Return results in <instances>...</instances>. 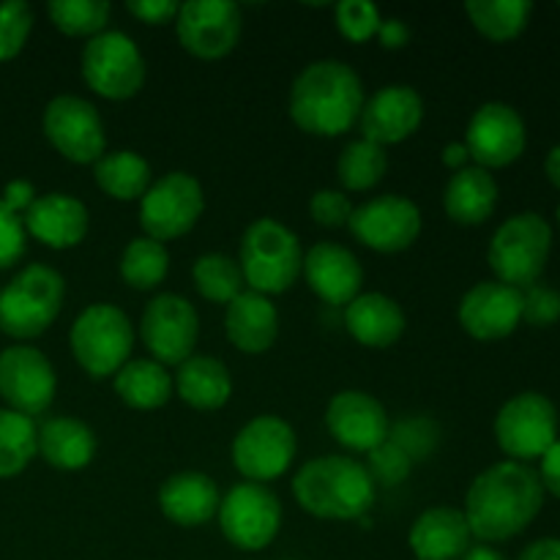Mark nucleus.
Here are the masks:
<instances>
[{"mask_svg":"<svg viewBox=\"0 0 560 560\" xmlns=\"http://www.w3.org/2000/svg\"><path fill=\"white\" fill-rule=\"evenodd\" d=\"M334 20H337V31L348 42L364 44L377 36V27H381L383 16L377 11V5L370 3V0H342L334 9Z\"/></svg>","mask_w":560,"mask_h":560,"instance_id":"obj_40","label":"nucleus"},{"mask_svg":"<svg viewBox=\"0 0 560 560\" xmlns=\"http://www.w3.org/2000/svg\"><path fill=\"white\" fill-rule=\"evenodd\" d=\"M552 249V230L539 213H517L495 230L490 241L492 273L514 290H528L545 273Z\"/></svg>","mask_w":560,"mask_h":560,"instance_id":"obj_5","label":"nucleus"},{"mask_svg":"<svg viewBox=\"0 0 560 560\" xmlns=\"http://www.w3.org/2000/svg\"><path fill=\"white\" fill-rule=\"evenodd\" d=\"M295 448L299 441L288 421L279 416H257L235 435L233 465L246 481L262 485L288 474L295 459Z\"/></svg>","mask_w":560,"mask_h":560,"instance_id":"obj_12","label":"nucleus"},{"mask_svg":"<svg viewBox=\"0 0 560 560\" xmlns=\"http://www.w3.org/2000/svg\"><path fill=\"white\" fill-rule=\"evenodd\" d=\"M558 224H560V206H558Z\"/></svg>","mask_w":560,"mask_h":560,"instance_id":"obj_54","label":"nucleus"},{"mask_svg":"<svg viewBox=\"0 0 560 560\" xmlns=\"http://www.w3.org/2000/svg\"><path fill=\"white\" fill-rule=\"evenodd\" d=\"M539 479H541V487H545V490H550L552 495L560 501V438L552 443L550 452L541 457Z\"/></svg>","mask_w":560,"mask_h":560,"instance_id":"obj_49","label":"nucleus"},{"mask_svg":"<svg viewBox=\"0 0 560 560\" xmlns=\"http://www.w3.org/2000/svg\"><path fill=\"white\" fill-rule=\"evenodd\" d=\"M36 197L38 195H36V189H33L31 180L16 178V180H11V184H5L0 202H3L11 213H16V217H25V211L33 206V200H36Z\"/></svg>","mask_w":560,"mask_h":560,"instance_id":"obj_47","label":"nucleus"},{"mask_svg":"<svg viewBox=\"0 0 560 560\" xmlns=\"http://www.w3.org/2000/svg\"><path fill=\"white\" fill-rule=\"evenodd\" d=\"M244 282L252 293L279 295L288 293L304 271V252L290 228L277 219H257L241 238L238 257Z\"/></svg>","mask_w":560,"mask_h":560,"instance_id":"obj_4","label":"nucleus"},{"mask_svg":"<svg viewBox=\"0 0 560 560\" xmlns=\"http://www.w3.org/2000/svg\"><path fill=\"white\" fill-rule=\"evenodd\" d=\"M33 31V11L22 0H9L0 5V63L16 58L25 49Z\"/></svg>","mask_w":560,"mask_h":560,"instance_id":"obj_41","label":"nucleus"},{"mask_svg":"<svg viewBox=\"0 0 560 560\" xmlns=\"http://www.w3.org/2000/svg\"><path fill=\"white\" fill-rule=\"evenodd\" d=\"M113 386L120 402H126L135 410L164 408L175 392L167 366H162L153 359H137L120 366L118 375L113 377Z\"/></svg>","mask_w":560,"mask_h":560,"instance_id":"obj_31","label":"nucleus"},{"mask_svg":"<svg viewBox=\"0 0 560 560\" xmlns=\"http://www.w3.org/2000/svg\"><path fill=\"white\" fill-rule=\"evenodd\" d=\"M206 211V195L195 175L167 173L153 180L140 200V224L148 238L175 241L189 233Z\"/></svg>","mask_w":560,"mask_h":560,"instance_id":"obj_10","label":"nucleus"},{"mask_svg":"<svg viewBox=\"0 0 560 560\" xmlns=\"http://www.w3.org/2000/svg\"><path fill=\"white\" fill-rule=\"evenodd\" d=\"M545 173H547V178H550V184L556 186V189H560V145L550 148V153H547Z\"/></svg>","mask_w":560,"mask_h":560,"instance_id":"obj_52","label":"nucleus"},{"mask_svg":"<svg viewBox=\"0 0 560 560\" xmlns=\"http://www.w3.org/2000/svg\"><path fill=\"white\" fill-rule=\"evenodd\" d=\"M377 42H381V47L386 49H402L405 44L410 42V27L405 25L399 16H388V20L381 22V27H377Z\"/></svg>","mask_w":560,"mask_h":560,"instance_id":"obj_48","label":"nucleus"},{"mask_svg":"<svg viewBox=\"0 0 560 560\" xmlns=\"http://www.w3.org/2000/svg\"><path fill=\"white\" fill-rule=\"evenodd\" d=\"M495 441L512 463L541 459L558 441V410L545 394L523 392L495 416Z\"/></svg>","mask_w":560,"mask_h":560,"instance_id":"obj_9","label":"nucleus"},{"mask_svg":"<svg viewBox=\"0 0 560 560\" xmlns=\"http://www.w3.org/2000/svg\"><path fill=\"white\" fill-rule=\"evenodd\" d=\"M180 47L200 60H219L238 47L241 9L228 0H189L175 16Z\"/></svg>","mask_w":560,"mask_h":560,"instance_id":"obj_16","label":"nucleus"},{"mask_svg":"<svg viewBox=\"0 0 560 560\" xmlns=\"http://www.w3.org/2000/svg\"><path fill=\"white\" fill-rule=\"evenodd\" d=\"M38 454V427L31 416L0 408V479L22 474Z\"/></svg>","mask_w":560,"mask_h":560,"instance_id":"obj_34","label":"nucleus"},{"mask_svg":"<svg viewBox=\"0 0 560 560\" xmlns=\"http://www.w3.org/2000/svg\"><path fill=\"white\" fill-rule=\"evenodd\" d=\"M93 178L96 186L109 195L113 200L129 202L142 200L148 189H151V164L135 151H113L104 153L96 164H93Z\"/></svg>","mask_w":560,"mask_h":560,"instance_id":"obj_32","label":"nucleus"},{"mask_svg":"<svg viewBox=\"0 0 560 560\" xmlns=\"http://www.w3.org/2000/svg\"><path fill=\"white\" fill-rule=\"evenodd\" d=\"M66 299V284L55 268L27 266L0 290V328L14 339L42 337Z\"/></svg>","mask_w":560,"mask_h":560,"instance_id":"obj_6","label":"nucleus"},{"mask_svg":"<svg viewBox=\"0 0 560 560\" xmlns=\"http://www.w3.org/2000/svg\"><path fill=\"white\" fill-rule=\"evenodd\" d=\"M388 441L410 457V463H421L430 457L441 443V427L430 416H408L388 430Z\"/></svg>","mask_w":560,"mask_h":560,"instance_id":"obj_39","label":"nucleus"},{"mask_svg":"<svg viewBox=\"0 0 560 560\" xmlns=\"http://www.w3.org/2000/svg\"><path fill=\"white\" fill-rule=\"evenodd\" d=\"M77 364L91 377H115L129 364L135 348V328L115 304H91L74 320L69 334Z\"/></svg>","mask_w":560,"mask_h":560,"instance_id":"obj_7","label":"nucleus"},{"mask_svg":"<svg viewBox=\"0 0 560 560\" xmlns=\"http://www.w3.org/2000/svg\"><path fill=\"white\" fill-rule=\"evenodd\" d=\"M421 120H424V102L419 91L410 85H386L366 98L359 126L364 140L386 148L413 137Z\"/></svg>","mask_w":560,"mask_h":560,"instance_id":"obj_21","label":"nucleus"},{"mask_svg":"<svg viewBox=\"0 0 560 560\" xmlns=\"http://www.w3.org/2000/svg\"><path fill=\"white\" fill-rule=\"evenodd\" d=\"M25 224L22 217L11 213L9 208L0 202V271L11 268L22 255H25Z\"/></svg>","mask_w":560,"mask_h":560,"instance_id":"obj_45","label":"nucleus"},{"mask_svg":"<svg viewBox=\"0 0 560 560\" xmlns=\"http://www.w3.org/2000/svg\"><path fill=\"white\" fill-rule=\"evenodd\" d=\"M517 560H560V539H539L525 547Z\"/></svg>","mask_w":560,"mask_h":560,"instance_id":"obj_50","label":"nucleus"},{"mask_svg":"<svg viewBox=\"0 0 560 560\" xmlns=\"http://www.w3.org/2000/svg\"><path fill=\"white\" fill-rule=\"evenodd\" d=\"M22 224L25 233L49 249H71L88 235V208L77 197L49 191L33 200L22 217Z\"/></svg>","mask_w":560,"mask_h":560,"instance_id":"obj_23","label":"nucleus"},{"mask_svg":"<svg viewBox=\"0 0 560 560\" xmlns=\"http://www.w3.org/2000/svg\"><path fill=\"white\" fill-rule=\"evenodd\" d=\"M304 279L317 299L331 306H348L361 295L364 268L359 257L339 244H315L304 255Z\"/></svg>","mask_w":560,"mask_h":560,"instance_id":"obj_22","label":"nucleus"},{"mask_svg":"<svg viewBox=\"0 0 560 560\" xmlns=\"http://www.w3.org/2000/svg\"><path fill=\"white\" fill-rule=\"evenodd\" d=\"M405 312L383 293H361L345 306V328L364 348H392L405 334Z\"/></svg>","mask_w":560,"mask_h":560,"instance_id":"obj_27","label":"nucleus"},{"mask_svg":"<svg viewBox=\"0 0 560 560\" xmlns=\"http://www.w3.org/2000/svg\"><path fill=\"white\" fill-rule=\"evenodd\" d=\"M85 85L109 102L137 96L145 85V58L135 38L120 31H104L85 44L80 58Z\"/></svg>","mask_w":560,"mask_h":560,"instance_id":"obj_8","label":"nucleus"},{"mask_svg":"<svg viewBox=\"0 0 560 560\" xmlns=\"http://www.w3.org/2000/svg\"><path fill=\"white\" fill-rule=\"evenodd\" d=\"M175 392L189 408L219 410L233 397V375L211 355H191L178 366L173 381Z\"/></svg>","mask_w":560,"mask_h":560,"instance_id":"obj_29","label":"nucleus"},{"mask_svg":"<svg viewBox=\"0 0 560 560\" xmlns=\"http://www.w3.org/2000/svg\"><path fill=\"white\" fill-rule=\"evenodd\" d=\"M463 560H506V556H501V552L492 550V547L479 545V547H470V550L463 556Z\"/></svg>","mask_w":560,"mask_h":560,"instance_id":"obj_53","label":"nucleus"},{"mask_svg":"<svg viewBox=\"0 0 560 560\" xmlns=\"http://www.w3.org/2000/svg\"><path fill=\"white\" fill-rule=\"evenodd\" d=\"M310 213L315 219V224L328 230L345 228L353 217V202L345 197V191L339 189H320L312 195L310 200Z\"/></svg>","mask_w":560,"mask_h":560,"instance_id":"obj_44","label":"nucleus"},{"mask_svg":"<svg viewBox=\"0 0 560 560\" xmlns=\"http://www.w3.org/2000/svg\"><path fill=\"white\" fill-rule=\"evenodd\" d=\"M523 320L534 328L556 326L560 320V293L547 284H534L523 293Z\"/></svg>","mask_w":560,"mask_h":560,"instance_id":"obj_43","label":"nucleus"},{"mask_svg":"<svg viewBox=\"0 0 560 560\" xmlns=\"http://www.w3.org/2000/svg\"><path fill=\"white\" fill-rule=\"evenodd\" d=\"M468 20L476 31L495 44L514 42L528 27L534 5L528 0H470L465 3Z\"/></svg>","mask_w":560,"mask_h":560,"instance_id":"obj_33","label":"nucleus"},{"mask_svg":"<svg viewBox=\"0 0 560 560\" xmlns=\"http://www.w3.org/2000/svg\"><path fill=\"white\" fill-rule=\"evenodd\" d=\"M468 520L448 506L430 509L413 523L408 545L419 560H457L470 550Z\"/></svg>","mask_w":560,"mask_h":560,"instance_id":"obj_26","label":"nucleus"},{"mask_svg":"<svg viewBox=\"0 0 560 560\" xmlns=\"http://www.w3.org/2000/svg\"><path fill=\"white\" fill-rule=\"evenodd\" d=\"M217 517L230 545L257 552L277 539L282 528V503L268 487L244 481L222 498Z\"/></svg>","mask_w":560,"mask_h":560,"instance_id":"obj_11","label":"nucleus"},{"mask_svg":"<svg viewBox=\"0 0 560 560\" xmlns=\"http://www.w3.org/2000/svg\"><path fill=\"white\" fill-rule=\"evenodd\" d=\"M388 170L386 148L370 140H353L345 145L337 162V178L348 191H366L383 180Z\"/></svg>","mask_w":560,"mask_h":560,"instance_id":"obj_35","label":"nucleus"},{"mask_svg":"<svg viewBox=\"0 0 560 560\" xmlns=\"http://www.w3.org/2000/svg\"><path fill=\"white\" fill-rule=\"evenodd\" d=\"M545 506L539 474L523 463H498L479 474L465 495V520L485 545L509 541L523 534Z\"/></svg>","mask_w":560,"mask_h":560,"instance_id":"obj_1","label":"nucleus"},{"mask_svg":"<svg viewBox=\"0 0 560 560\" xmlns=\"http://www.w3.org/2000/svg\"><path fill=\"white\" fill-rule=\"evenodd\" d=\"M293 495L312 517L359 520L375 503V481L355 459L328 454L301 465L293 479Z\"/></svg>","mask_w":560,"mask_h":560,"instance_id":"obj_3","label":"nucleus"},{"mask_svg":"<svg viewBox=\"0 0 560 560\" xmlns=\"http://www.w3.org/2000/svg\"><path fill=\"white\" fill-rule=\"evenodd\" d=\"M109 3L104 0H52L47 14L60 33L71 38H88L104 33L109 22Z\"/></svg>","mask_w":560,"mask_h":560,"instance_id":"obj_38","label":"nucleus"},{"mask_svg":"<svg viewBox=\"0 0 560 560\" xmlns=\"http://www.w3.org/2000/svg\"><path fill=\"white\" fill-rule=\"evenodd\" d=\"M326 427L334 441L348 452L370 454L388 441V421L386 408L366 392H339L326 408Z\"/></svg>","mask_w":560,"mask_h":560,"instance_id":"obj_19","label":"nucleus"},{"mask_svg":"<svg viewBox=\"0 0 560 560\" xmlns=\"http://www.w3.org/2000/svg\"><path fill=\"white\" fill-rule=\"evenodd\" d=\"M219 487L211 476L186 470V474L170 476L159 490V509L170 523L180 528H200L211 523L219 514Z\"/></svg>","mask_w":560,"mask_h":560,"instance_id":"obj_24","label":"nucleus"},{"mask_svg":"<svg viewBox=\"0 0 560 560\" xmlns=\"http://www.w3.org/2000/svg\"><path fill=\"white\" fill-rule=\"evenodd\" d=\"M58 377L47 355L27 345L0 353V399L22 416H42L52 405Z\"/></svg>","mask_w":560,"mask_h":560,"instance_id":"obj_17","label":"nucleus"},{"mask_svg":"<svg viewBox=\"0 0 560 560\" xmlns=\"http://www.w3.org/2000/svg\"><path fill=\"white\" fill-rule=\"evenodd\" d=\"M470 159L468 148H465V142H448L446 148H443V164H446L448 170H465V162Z\"/></svg>","mask_w":560,"mask_h":560,"instance_id":"obj_51","label":"nucleus"},{"mask_svg":"<svg viewBox=\"0 0 560 560\" xmlns=\"http://www.w3.org/2000/svg\"><path fill=\"white\" fill-rule=\"evenodd\" d=\"M191 279H195L197 293L213 304H230L244 293V273L241 266L230 255L222 252H208V255L197 257L195 268H191Z\"/></svg>","mask_w":560,"mask_h":560,"instance_id":"obj_36","label":"nucleus"},{"mask_svg":"<svg viewBox=\"0 0 560 560\" xmlns=\"http://www.w3.org/2000/svg\"><path fill=\"white\" fill-rule=\"evenodd\" d=\"M523 320V290L509 284L479 282L459 301V326L479 342H495L517 331Z\"/></svg>","mask_w":560,"mask_h":560,"instance_id":"obj_20","label":"nucleus"},{"mask_svg":"<svg viewBox=\"0 0 560 560\" xmlns=\"http://www.w3.org/2000/svg\"><path fill=\"white\" fill-rule=\"evenodd\" d=\"M364 468H366V474L372 476V481H375V485L397 487L408 479L413 463H410L408 454L399 452L392 441H386L383 446H377L375 452H370V459H366Z\"/></svg>","mask_w":560,"mask_h":560,"instance_id":"obj_42","label":"nucleus"},{"mask_svg":"<svg viewBox=\"0 0 560 560\" xmlns=\"http://www.w3.org/2000/svg\"><path fill=\"white\" fill-rule=\"evenodd\" d=\"M0 290H3V288H0Z\"/></svg>","mask_w":560,"mask_h":560,"instance_id":"obj_55","label":"nucleus"},{"mask_svg":"<svg viewBox=\"0 0 560 560\" xmlns=\"http://www.w3.org/2000/svg\"><path fill=\"white\" fill-rule=\"evenodd\" d=\"M361 77L345 60H315L290 91V118L315 137H339L353 129L364 109Z\"/></svg>","mask_w":560,"mask_h":560,"instance_id":"obj_2","label":"nucleus"},{"mask_svg":"<svg viewBox=\"0 0 560 560\" xmlns=\"http://www.w3.org/2000/svg\"><path fill=\"white\" fill-rule=\"evenodd\" d=\"M170 255L164 244L148 238H135L120 255V277L135 290H153L167 279Z\"/></svg>","mask_w":560,"mask_h":560,"instance_id":"obj_37","label":"nucleus"},{"mask_svg":"<svg viewBox=\"0 0 560 560\" xmlns=\"http://www.w3.org/2000/svg\"><path fill=\"white\" fill-rule=\"evenodd\" d=\"M224 331L228 339L246 355H260L271 350L279 337V315L271 299L260 293L244 290L238 299L228 304L224 315Z\"/></svg>","mask_w":560,"mask_h":560,"instance_id":"obj_25","label":"nucleus"},{"mask_svg":"<svg viewBox=\"0 0 560 560\" xmlns=\"http://www.w3.org/2000/svg\"><path fill=\"white\" fill-rule=\"evenodd\" d=\"M178 3H173V0H131V3H126V11H129L131 16H137L140 22H145V25H170V22H175V16H178Z\"/></svg>","mask_w":560,"mask_h":560,"instance_id":"obj_46","label":"nucleus"},{"mask_svg":"<svg viewBox=\"0 0 560 560\" xmlns=\"http://www.w3.org/2000/svg\"><path fill=\"white\" fill-rule=\"evenodd\" d=\"M140 337L151 350L153 361L162 366H180L195 355L200 317L184 295L162 293L142 312Z\"/></svg>","mask_w":560,"mask_h":560,"instance_id":"obj_14","label":"nucleus"},{"mask_svg":"<svg viewBox=\"0 0 560 560\" xmlns=\"http://www.w3.org/2000/svg\"><path fill=\"white\" fill-rule=\"evenodd\" d=\"M44 135L49 145L74 164H96L107 148L104 120L91 102L80 96H55L44 109Z\"/></svg>","mask_w":560,"mask_h":560,"instance_id":"obj_13","label":"nucleus"},{"mask_svg":"<svg viewBox=\"0 0 560 560\" xmlns=\"http://www.w3.org/2000/svg\"><path fill=\"white\" fill-rule=\"evenodd\" d=\"M38 454L58 470H82L96 457V435L71 416H55L38 427Z\"/></svg>","mask_w":560,"mask_h":560,"instance_id":"obj_28","label":"nucleus"},{"mask_svg":"<svg viewBox=\"0 0 560 560\" xmlns=\"http://www.w3.org/2000/svg\"><path fill=\"white\" fill-rule=\"evenodd\" d=\"M348 228L366 249L394 255L416 244L421 235V211L408 197L383 195L353 208Z\"/></svg>","mask_w":560,"mask_h":560,"instance_id":"obj_15","label":"nucleus"},{"mask_svg":"<svg viewBox=\"0 0 560 560\" xmlns=\"http://www.w3.org/2000/svg\"><path fill=\"white\" fill-rule=\"evenodd\" d=\"M498 206V184L490 170L465 167L452 175L443 191V208L448 219L465 228L485 224Z\"/></svg>","mask_w":560,"mask_h":560,"instance_id":"obj_30","label":"nucleus"},{"mask_svg":"<svg viewBox=\"0 0 560 560\" xmlns=\"http://www.w3.org/2000/svg\"><path fill=\"white\" fill-rule=\"evenodd\" d=\"M525 120L512 104L487 102L470 118L465 131V148L476 167L498 170L517 162L525 151Z\"/></svg>","mask_w":560,"mask_h":560,"instance_id":"obj_18","label":"nucleus"}]
</instances>
